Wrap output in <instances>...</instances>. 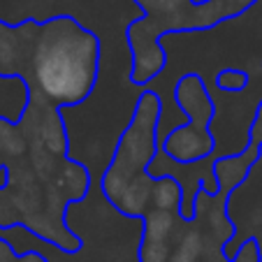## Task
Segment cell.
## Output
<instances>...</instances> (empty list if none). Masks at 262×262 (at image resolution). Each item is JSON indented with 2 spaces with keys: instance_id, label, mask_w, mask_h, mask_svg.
Here are the masks:
<instances>
[{
  "instance_id": "cell-1",
  "label": "cell",
  "mask_w": 262,
  "mask_h": 262,
  "mask_svg": "<svg viewBox=\"0 0 262 262\" xmlns=\"http://www.w3.org/2000/svg\"><path fill=\"white\" fill-rule=\"evenodd\" d=\"M100 70V40L70 16L40 24L33 51V77L42 98L58 107L91 95Z\"/></svg>"
},
{
  "instance_id": "cell-2",
  "label": "cell",
  "mask_w": 262,
  "mask_h": 262,
  "mask_svg": "<svg viewBox=\"0 0 262 262\" xmlns=\"http://www.w3.org/2000/svg\"><path fill=\"white\" fill-rule=\"evenodd\" d=\"M160 102L158 93L144 91L137 100V109L119 139L114 158L109 163L102 181V193L114 204L116 198L128 188L130 183L146 177L151 160L156 158V144H158V119H160Z\"/></svg>"
},
{
  "instance_id": "cell-3",
  "label": "cell",
  "mask_w": 262,
  "mask_h": 262,
  "mask_svg": "<svg viewBox=\"0 0 262 262\" xmlns=\"http://www.w3.org/2000/svg\"><path fill=\"white\" fill-rule=\"evenodd\" d=\"M40 24L26 21L24 26L0 24V77L33 74V51Z\"/></svg>"
},
{
  "instance_id": "cell-4",
  "label": "cell",
  "mask_w": 262,
  "mask_h": 262,
  "mask_svg": "<svg viewBox=\"0 0 262 262\" xmlns=\"http://www.w3.org/2000/svg\"><path fill=\"white\" fill-rule=\"evenodd\" d=\"M216 139L207 123H181L163 139V154L179 165H193L213 154Z\"/></svg>"
},
{
  "instance_id": "cell-5",
  "label": "cell",
  "mask_w": 262,
  "mask_h": 262,
  "mask_svg": "<svg viewBox=\"0 0 262 262\" xmlns=\"http://www.w3.org/2000/svg\"><path fill=\"white\" fill-rule=\"evenodd\" d=\"M174 100L190 121L211 125L213 116H216V104L198 74H186L179 79V84L174 86Z\"/></svg>"
},
{
  "instance_id": "cell-6",
  "label": "cell",
  "mask_w": 262,
  "mask_h": 262,
  "mask_svg": "<svg viewBox=\"0 0 262 262\" xmlns=\"http://www.w3.org/2000/svg\"><path fill=\"white\" fill-rule=\"evenodd\" d=\"M260 146L262 144L248 142V148H244V154L237 156H225L213 163V177H216V193L228 195L237 188L239 183L251 174L253 165L260 158Z\"/></svg>"
},
{
  "instance_id": "cell-7",
  "label": "cell",
  "mask_w": 262,
  "mask_h": 262,
  "mask_svg": "<svg viewBox=\"0 0 262 262\" xmlns=\"http://www.w3.org/2000/svg\"><path fill=\"white\" fill-rule=\"evenodd\" d=\"M30 104V86L21 77H0V121L19 125Z\"/></svg>"
},
{
  "instance_id": "cell-8",
  "label": "cell",
  "mask_w": 262,
  "mask_h": 262,
  "mask_svg": "<svg viewBox=\"0 0 262 262\" xmlns=\"http://www.w3.org/2000/svg\"><path fill=\"white\" fill-rule=\"evenodd\" d=\"M33 142L42 144L47 151H51L54 156H65L68 154V135H65V125L60 121V116L54 109H49V114H45L37 125V137Z\"/></svg>"
},
{
  "instance_id": "cell-9",
  "label": "cell",
  "mask_w": 262,
  "mask_h": 262,
  "mask_svg": "<svg viewBox=\"0 0 262 262\" xmlns=\"http://www.w3.org/2000/svg\"><path fill=\"white\" fill-rule=\"evenodd\" d=\"M151 204L154 209H160V211H181L183 204V188L181 183L177 181L169 174H160V177H154V186H151Z\"/></svg>"
},
{
  "instance_id": "cell-10",
  "label": "cell",
  "mask_w": 262,
  "mask_h": 262,
  "mask_svg": "<svg viewBox=\"0 0 262 262\" xmlns=\"http://www.w3.org/2000/svg\"><path fill=\"white\" fill-rule=\"evenodd\" d=\"M174 230V213L151 209L144 216V239L151 242H167Z\"/></svg>"
},
{
  "instance_id": "cell-11",
  "label": "cell",
  "mask_w": 262,
  "mask_h": 262,
  "mask_svg": "<svg viewBox=\"0 0 262 262\" xmlns=\"http://www.w3.org/2000/svg\"><path fill=\"white\" fill-rule=\"evenodd\" d=\"M202 253H204L202 234L198 230H188L186 234H181L174 251L169 253V262H198Z\"/></svg>"
},
{
  "instance_id": "cell-12",
  "label": "cell",
  "mask_w": 262,
  "mask_h": 262,
  "mask_svg": "<svg viewBox=\"0 0 262 262\" xmlns=\"http://www.w3.org/2000/svg\"><path fill=\"white\" fill-rule=\"evenodd\" d=\"M26 137L21 135V130L12 123L0 121V154L5 156L7 160H16L26 154Z\"/></svg>"
},
{
  "instance_id": "cell-13",
  "label": "cell",
  "mask_w": 262,
  "mask_h": 262,
  "mask_svg": "<svg viewBox=\"0 0 262 262\" xmlns=\"http://www.w3.org/2000/svg\"><path fill=\"white\" fill-rule=\"evenodd\" d=\"M216 86L221 91H230V93L244 91L248 86V72L237 68H225L216 74Z\"/></svg>"
},
{
  "instance_id": "cell-14",
  "label": "cell",
  "mask_w": 262,
  "mask_h": 262,
  "mask_svg": "<svg viewBox=\"0 0 262 262\" xmlns=\"http://www.w3.org/2000/svg\"><path fill=\"white\" fill-rule=\"evenodd\" d=\"M30 163H33L35 172L40 174L42 179H47L56 169V156L51 151H47L42 144L33 142L30 144Z\"/></svg>"
},
{
  "instance_id": "cell-15",
  "label": "cell",
  "mask_w": 262,
  "mask_h": 262,
  "mask_svg": "<svg viewBox=\"0 0 262 262\" xmlns=\"http://www.w3.org/2000/svg\"><path fill=\"white\" fill-rule=\"evenodd\" d=\"M139 262H169V244L142 239V246H139Z\"/></svg>"
},
{
  "instance_id": "cell-16",
  "label": "cell",
  "mask_w": 262,
  "mask_h": 262,
  "mask_svg": "<svg viewBox=\"0 0 262 262\" xmlns=\"http://www.w3.org/2000/svg\"><path fill=\"white\" fill-rule=\"evenodd\" d=\"M230 262H260V244H257V239L253 237L246 239Z\"/></svg>"
},
{
  "instance_id": "cell-17",
  "label": "cell",
  "mask_w": 262,
  "mask_h": 262,
  "mask_svg": "<svg viewBox=\"0 0 262 262\" xmlns=\"http://www.w3.org/2000/svg\"><path fill=\"white\" fill-rule=\"evenodd\" d=\"M251 142L262 144V104H260V109H257V119L251 128Z\"/></svg>"
},
{
  "instance_id": "cell-18",
  "label": "cell",
  "mask_w": 262,
  "mask_h": 262,
  "mask_svg": "<svg viewBox=\"0 0 262 262\" xmlns=\"http://www.w3.org/2000/svg\"><path fill=\"white\" fill-rule=\"evenodd\" d=\"M16 262H49L45 255H40V253H35V251H28L24 253V255L16 257Z\"/></svg>"
},
{
  "instance_id": "cell-19",
  "label": "cell",
  "mask_w": 262,
  "mask_h": 262,
  "mask_svg": "<svg viewBox=\"0 0 262 262\" xmlns=\"http://www.w3.org/2000/svg\"><path fill=\"white\" fill-rule=\"evenodd\" d=\"M0 262H16L14 253H12V248L5 242H0Z\"/></svg>"
},
{
  "instance_id": "cell-20",
  "label": "cell",
  "mask_w": 262,
  "mask_h": 262,
  "mask_svg": "<svg viewBox=\"0 0 262 262\" xmlns=\"http://www.w3.org/2000/svg\"><path fill=\"white\" fill-rule=\"evenodd\" d=\"M0 167H3V165H0Z\"/></svg>"
}]
</instances>
